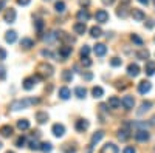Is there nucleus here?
Segmentation results:
<instances>
[{
    "mask_svg": "<svg viewBox=\"0 0 155 153\" xmlns=\"http://www.w3.org/2000/svg\"><path fill=\"white\" fill-rule=\"evenodd\" d=\"M34 104H39V99H37V97L17 99V100H14V102H11L9 108L14 110V111H17V110H23V108H27V107H30V105H34Z\"/></svg>",
    "mask_w": 155,
    "mask_h": 153,
    "instance_id": "1",
    "label": "nucleus"
},
{
    "mask_svg": "<svg viewBox=\"0 0 155 153\" xmlns=\"http://www.w3.org/2000/svg\"><path fill=\"white\" fill-rule=\"evenodd\" d=\"M53 67L50 65V63H47V62H42V63H39L37 65V70H36V74L39 76L41 79H47V78H50V76H53Z\"/></svg>",
    "mask_w": 155,
    "mask_h": 153,
    "instance_id": "2",
    "label": "nucleus"
},
{
    "mask_svg": "<svg viewBox=\"0 0 155 153\" xmlns=\"http://www.w3.org/2000/svg\"><path fill=\"white\" fill-rule=\"evenodd\" d=\"M41 81V78H39L37 74H34V76H28V78H25L23 79V88L25 90H33L34 88V85Z\"/></svg>",
    "mask_w": 155,
    "mask_h": 153,
    "instance_id": "3",
    "label": "nucleus"
},
{
    "mask_svg": "<svg viewBox=\"0 0 155 153\" xmlns=\"http://www.w3.org/2000/svg\"><path fill=\"white\" fill-rule=\"evenodd\" d=\"M95 19L98 23H106V22H109V12L106 9H98L95 12Z\"/></svg>",
    "mask_w": 155,
    "mask_h": 153,
    "instance_id": "4",
    "label": "nucleus"
},
{
    "mask_svg": "<svg viewBox=\"0 0 155 153\" xmlns=\"http://www.w3.org/2000/svg\"><path fill=\"white\" fill-rule=\"evenodd\" d=\"M88 127H90V124H88L87 119H78L74 122V129H76V132H79V133H84Z\"/></svg>",
    "mask_w": 155,
    "mask_h": 153,
    "instance_id": "5",
    "label": "nucleus"
},
{
    "mask_svg": "<svg viewBox=\"0 0 155 153\" xmlns=\"http://www.w3.org/2000/svg\"><path fill=\"white\" fill-rule=\"evenodd\" d=\"M121 105H123L126 110H132V108L135 107V99H134V96H124V97L121 99Z\"/></svg>",
    "mask_w": 155,
    "mask_h": 153,
    "instance_id": "6",
    "label": "nucleus"
},
{
    "mask_svg": "<svg viewBox=\"0 0 155 153\" xmlns=\"http://www.w3.org/2000/svg\"><path fill=\"white\" fill-rule=\"evenodd\" d=\"M99 153H120V148H118V145H115L113 142H107V144L102 145Z\"/></svg>",
    "mask_w": 155,
    "mask_h": 153,
    "instance_id": "7",
    "label": "nucleus"
},
{
    "mask_svg": "<svg viewBox=\"0 0 155 153\" xmlns=\"http://www.w3.org/2000/svg\"><path fill=\"white\" fill-rule=\"evenodd\" d=\"M51 132H53V135L56 138H62L64 135H65V127L58 122V124H54L53 127H51Z\"/></svg>",
    "mask_w": 155,
    "mask_h": 153,
    "instance_id": "8",
    "label": "nucleus"
},
{
    "mask_svg": "<svg viewBox=\"0 0 155 153\" xmlns=\"http://www.w3.org/2000/svg\"><path fill=\"white\" fill-rule=\"evenodd\" d=\"M150 88H152V84L149 81H141L138 84V93L140 94H146V93L150 91Z\"/></svg>",
    "mask_w": 155,
    "mask_h": 153,
    "instance_id": "9",
    "label": "nucleus"
},
{
    "mask_svg": "<svg viewBox=\"0 0 155 153\" xmlns=\"http://www.w3.org/2000/svg\"><path fill=\"white\" fill-rule=\"evenodd\" d=\"M76 19H78V22L85 23V22L90 19V12H88V9H85V8L79 9V11H78V14H76Z\"/></svg>",
    "mask_w": 155,
    "mask_h": 153,
    "instance_id": "10",
    "label": "nucleus"
},
{
    "mask_svg": "<svg viewBox=\"0 0 155 153\" xmlns=\"http://www.w3.org/2000/svg\"><path fill=\"white\" fill-rule=\"evenodd\" d=\"M16 17H17L16 9H14V8H8L6 12H5V22H6V23H14Z\"/></svg>",
    "mask_w": 155,
    "mask_h": 153,
    "instance_id": "11",
    "label": "nucleus"
},
{
    "mask_svg": "<svg viewBox=\"0 0 155 153\" xmlns=\"http://www.w3.org/2000/svg\"><path fill=\"white\" fill-rule=\"evenodd\" d=\"M134 136H135V139L138 142H146V141H149V138H150L146 130H137Z\"/></svg>",
    "mask_w": 155,
    "mask_h": 153,
    "instance_id": "12",
    "label": "nucleus"
},
{
    "mask_svg": "<svg viewBox=\"0 0 155 153\" xmlns=\"http://www.w3.org/2000/svg\"><path fill=\"white\" fill-rule=\"evenodd\" d=\"M71 51H73V48L70 46V45H64V46H61L59 48V57L64 60V59H67L70 54H71Z\"/></svg>",
    "mask_w": 155,
    "mask_h": 153,
    "instance_id": "13",
    "label": "nucleus"
},
{
    "mask_svg": "<svg viewBox=\"0 0 155 153\" xmlns=\"http://www.w3.org/2000/svg\"><path fill=\"white\" fill-rule=\"evenodd\" d=\"M116 16L121 17V19H126L129 16V6H127V3H123V5L118 6V9H116Z\"/></svg>",
    "mask_w": 155,
    "mask_h": 153,
    "instance_id": "14",
    "label": "nucleus"
},
{
    "mask_svg": "<svg viewBox=\"0 0 155 153\" xmlns=\"http://www.w3.org/2000/svg\"><path fill=\"white\" fill-rule=\"evenodd\" d=\"M93 51H95V54L98 57H102V56H106V53H107V46L104 43H96L95 48H93Z\"/></svg>",
    "mask_w": 155,
    "mask_h": 153,
    "instance_id": "15",
    "label": "nucleus"
},
{
    "mask_svg": "<svg viewBox=\"0 0 155 153\" xmlns=\"http://www.w3.org/2000/svg\"><path fill=\"white\" fill-rule=\"evenodd\" d=\"M12 132H14V129H12L9 124H5V125L0 127V135H2L3 138H9V136H12Z\"/></svg>",
    "mask_w": 155,
    "mask_h": 153,
    "instance_id": "16",
    "label": "nucleus"
},
{
    "mask_svg": "<svg viewBox=\"0 0 155 153\" xmlns=\"http://www.w3.org/2000/svg\"><path fill=\"white\" fill-rule=\"evenodd\" d=\"M127 74L130 76V78H137V76L140 74V67L137 65V63H129V67H127Z\"/></svg>",
    "mask_w": 155,
    "mask_h": 153,
    "instance_id": "17",
    "label": "nucleus"
},
{
    "mask_svg": "<svg viewBox=\"0 0 155 153\" xmlns=\"http://www.w3.org/2000/svg\"><path fill=\"white\" fill-rule=\"evenodd\" d=\"M144 73H146L147 76H153V74H155V62H153V60H146Z\"/></svg>",
    "mask_w": 155,
    "mask_h": 153,
    "instance_id": "18",
    "label": "nucleus"
},
{
    "mask_svg": "<svg viewBox=\"0 0 155 153\" xmlns=\"http://www.w3.org/2000/svg\"><path fill=\"white\" fill-rule=\"evenodd\" d=\"M107 105H109L110 108H120V107H121V99L116 97V96H112V97H109V100H107Z\"/></svg>",
    "mask_w": 155,
    "mask_h": 153,
    "instance_id": "19",
    "label": "nucleus"
},
{
    "mask_svg": "<svg viewBox=\"0 0 155 153\" xmlns=\"http://www.w3.org/2000/svg\"><path fill=\"white\" fill-rule=\"evenodd\" d=\"M58 39H61V40H64V42H67V43H74V39H73V37L71 36H68L65 31H59L58 33Z\"/></svg>",
    "mask_w": 155,
    "mask_h": 153,
    "instance_id": "20",
    "label": "nucleus"
},
{
    "mask_svg": "<svg viewBox=\"0 0 155 153\" xmlns=\"http://www.w3.org/2000/svg\"><path fill=\"white\" fill-rule=\"evenodd\" d=\"M70 96H71V91H70L68 87H61V88H59V97H61L62 100H67Z\"/></svg>",
    "mask_w": 155,
    "mask_h": 153,
    "instance_id": "21",
    "label": "nucleus"
},
{
    "mask_svg": "<svg viewBox=\"0 0 155 153\" xmlns=\"http://www.w3.org/2000/svg\"><path fill=\"white\" fill-rule=\"evenodd\" d=\"M152 102L150 100H144V102H141V105H140V110L137 111L138 114H143V113H146V111H149L150 108H152Z\"/></svg>",
    "mask_w": 155,
    "mask_h": 153,
    "instance_id": "22",
    "label": "nucleus"
},
{
    "mask_svg": "<svg viewBox=\"0 0 155 153\" xmlns=\"http://www.w3.org/2000/svg\"><path fill=\"white\" fill-rule=\"evenodd\" d=\"M132 16H134V19L137 20V22H141V20H144L146 19V14L141 9H137V8H134L132 9Z\"/></svg>",
    "mask_w": 155,
    "mask_h": 153,
    "instance_id": "23",
    "label": "nucleus"
},
{
    "mask_svg": "<svg viewBox=\"0 0 155 153\" xmlns=\"http://www.w3.org/2000/svg\"><path fill=\"white\" fill-rule=\"evenodd\" d=\"M5 40H6L8 43H14V42L17 40V33H16L14 30L8 31V33L5 34Z\"/></svg>",
    "mask_w": 155,
    "mask_h": 153,
    "instance_id": "24",
    "label": "nucleus"
},
{
    "mask_svg": "<svg viewBox=\"0 0 155 153\" xmlns=\"http://www.w3.org/2000/svg\"><path fill=\"white\" fill-rule=\"evenodd\" d=\"M36 121L39 124H45L48 121V113L47 111H37L36 113Z\"/></svg>",
    "mask_w": 155,
    "mask_h": 153,
    "instance_id": "25",
    "label": "nucleus"
},
{
    "mask_svg": "<svg viewBox=\"0 0 155 153\" xmlns=\"http://www.w3.org/2000/svg\"><path fill=\"white\" fill-rule=\"evenodd\" d=\"M20 46H23L25 49H30L34 46V40L30 39V37H23V39L20 40Z\"/></svg>",
    "mask_w": 155,
    "mask_h": 153,
    "instance_id": "26",
    "label": "nucleus"
},
{
    "mask_svg": "<svg viewBox=\"0 0 155 153\" xmlns=\"http://www.w3.org/2000/svg\"><path fill=\"white\" fill-rule=\"evenodd\" d=\"M73 30H74L76 34H84V33L87 31V25H85V23H81V22H78V23H74Z\"/></svg>",
    "mask_w": 155,
    "mask_h": 153,
    "instance_id": "27",
    "label": "nucleus"
},
{
    "mask_svg": "<svg viewBox=\"0 0 155 153\" xmlns=\"http://www.w3.org/2000/svg\"><path fill=\"white\" fill-rule=\"evenodd\" d=\"M56 39H58V33H54V31H48V33L44 36V40L48 42V43H53Z\"/></svg>",
    "mask_w": 155,
    "mask_h": 153,
    "instance_id": "28",
    "label": "nucleus"
},
{
    "mask_svg": "<svg viewBox=\"0 0 155 153\" xmlns=\"http://www.w3.org/2000/svg\"><path fill=\"white\" fill-rule=\"evenodd\" d=\"M17 129L19 130H28L30 129V121L28 119H19L17 121Z\"/></svg>",
    "mask_w": 155,
    "mask_h": 153,
    "instance_id": "29",
    "label": "nucleus"
},
{
    "mask_svg": "<svg viewBox=\"0 0 155 153\" xmlns=\"http://www.w3.org/2000/svg\"><path fill=\"white\" fill-rule=\"evenodd\" d=\"M102 136H104V132H95L93 133V136H92V145H96L99 141H101V139H102Z\"/></svg>",
    "mask_w": 155,
    "mask_h": 153,
    "instance_id": "30",
    "label": "nucleus"
},
{
    "mask_svg": "<svg viewBox=\"0 0 155 153\" xmlns=\"http://www.w3.org/2000/svg\"><path fill=\"white\" fill-rule=\"evenodd\" d=\"M90 36L95 37V39H96V37H101V36H102L101 27H96V25H95V27H92V28H90Z\"/></svg>",
    "mask_w": 155,
    "mask_h": 153,
    "instance_id": "31",
    "label": "nucleus"
},
{
    "mask_svg": "<svg viewBox=\"0 0 155 153\" xmlns=\"http://www.w3.org/2000/svg\"><path fill=\"white\" fill-rule=\"evenodd\" d=\"M92 94H93L95 99H99V97L104 96V90H102L101 87H93V88H92Z\"/></svg>",
    "mask_w": 155,
    "mask_h": 153,
    "instance_id": "32",
    "label": "nucleus"
},
{
    "mask_svg": "<svg viewBox=\"0 0 155 153\" xmlns=\"http://www.w3.org/2000/svg\"><path fill=\"white\" fill-rule=\"evenodd\" d=\"M76 150H78V147L74 144H64L62 145V151L64 153H76Z\"/></svg>",
    "mask_w": 155,
    "mask_h": 153,
    "instance_id": "33",
    "label": "nucleus"
},
{
    "mask_svg": "<svg viewBox=\"0 0 155 153\" xmlns=\"http://www.w3.org/2000/svg\"><path fill=\"white\" fill-rule=\"evenodd\" d=\"M62 81H64V82H71V81H73V73H71V70H64V71H62Z\"/></svg>",
    "mask_w": 155,
    "mask_h": 153,
    "instance_id": "34",
    "label": "nucleus"
},
{
    "mask_svg": "<svg viewBox=\"0 0 155 153\" xmlns=\"http://www.w3.org/2000/svg\"><path fill=\"white\" fill-rule=\"evenodd\" d=\"M74 94H76V97L84 99L85 94H87V90H85L84 87H76V88H74Z\"/></svg>",
    "mask_w": 155,
    "mask_h": 153,
    "instance_id": "35",
    "label": "nucleus"
},
{
    "mask_svg": "<svg viewBox=\"0 0 155 153\" xmlns=\"http://www.w3.org/2000/svg\"><path fill=\"white\" fill-rule=\"evenodd\" d=\"M135 56H137V59L146 60V59H149V51L147 49H140V51H137V53H135Z\"/></svg>",
    "mask_w": 155,
    "mask_h": 153,
    "instance_id": "36",
    "label": "nucleus"
},
{
    "mask_svg": "<svg viewBox=\"0 0 155 153\" xmlns=\"http://www.w3.org/2000/svg\"><path fill=\"white\" fill-rule=\"evenodd\" d=\"M25 145H27V138H25V136H19V138L16 139V147L23 148Z\"/></svg>",
    "mask_w": 155,
    "mask_h": 153,
    "instance_id": "37",
    "label": "nucleus"
},
{
    "mask_svg": "<svg viewBox=\"0 0 155 153\" xmlns=\"http://www.w3.org/2000/svg\"><path fill=\"white\" fill-rule=\"evenodd\" d=\"M54 9L58 12H64V11H65V3H64L62 0H58V2L54 3Z\"/></svg>",
    "mask_w": 155,
    "mask_h": 153,
    "instance_id": "38",
    "label": "nucleus"
},
{
    "mask_svg": "<svg viewBox=\"0 0 155 153\" xmlns=\"http://www.w3.org/2000/svg\"><path fill=\"white\" fill-rule=\"evenodd\" d=\"M41 150L44 153H50L51 150H53V145H51V142H42L41 144Z\"/></svg>",
    "mask_w": 155,
    "mask_h": 153,
    "instance_id": "39",
    "label": "nucleus"
},
{
    "mask_svg": "<svg viewBox=\"0 0 155 153\" xmlns=\"http://www.w3.org/2000/svg\"><path fill=\"white\" fill-rule=\"evenodd\" d=\"M130 40H132L135 45H138V46L143 45V39H141V37H140L138 34H132V36H130Z\"/></svg>",
    "mask_w": 155,
    "mask_h": 153,
    "instance_id": "40",
    "label": "nucleus"
},
{
    "mask_svg": "<svg viewBox=\"0 0 155 153\" xmlns=\"http://www.w3.org/2000/svg\"><path fill=\"white\" fill-rule=\"evenodd\" d=\"M34 28H36V31H37V33H41V31L44 30V20H42V19L34 20Z\"/></svg>",
    "mask_w": 155,
    "mask_h": 153,
    "instance_id": "41",
    "label": "nucleus"
},
{
    "mask_svg": "<svg viewBox=\"0 0 155 153\" xmlns=\"http://www.w3.org/2000/svg\"><path fill=\"white\" fill-rule=\"evenodd\" d=\"M88 54H90V48L88 45H84L81 48V57H88Z\"/></svg>",
    "mask_w": 155,
    "mask_h": 153,
    "instance_id": "42",
    "label": "nucleus"
},
{
    "mask_svg": "<svg viewBox=\"0 0 155 153\" xmlns=\"http://www.w3.org/2000/svg\"><path fill=\"white\" fill-rule=\"evenodd\" d=\"M121 63H123V60H121L120 57H113V59L110 60V65H112V67H120Z\"/></svg>",
    "mask_w": 155,
    "mask_h": 153,
    "instance_id": "43",
    "label": "nucleus"
},
{
    "mask_svg": "<svg viewBox=\"0 0 155 153\" xmlns=\"http://www.w3.org/2000/svg\"><path fill=\"white\" fill-rule=\"evenodd\" d=\"M30 148H31V150H41V144H39L36 139H34V141L30 142Z\"/></svg>",
    "mask_w": 155,
    "mask_h": 153,
    "instance_id": "44",
    "label": "nucleus"
},
{
    "mask_svg": "<svg viewBox=\"0 0 155 153\" xmlns=\"http://www.w3.org/2000/svg\"><path fill=\"white\" fill-rule=\"evenodd\" d=\"M81 63L84 67H92V60H90L88 57H81Z\"/></svg>",
    "mask_w": 155,
    "mask_h": 153,
    "instance_id": "45",
    "label": "nucleus"
},
{
    "mask_svg": "<svg viewBox=\"0 0 155 153\" xmlns=\"http://www.w3.org/2000/svg\"><path fill=\"white\" fill-rule=\"evenodd\" d=\"M41 54H42L44 57H54V54L51 53L50 49H42V51H41Z\"/></svg>",
    "mask_w": 155,
    "mask_h": 153,
    "instance_id": "46",
    "label": "nucleus"
},
{
    "mask_svg": "<svg viewBox=\"0 0 155 153\" xmlns=\"http://www.w3.org/2000/svg\"><path fill=\"white\" fill-rule=\"evenodd\" d=\"M6 78V68L3 65H0V81H3Z\"/></svg>",
    "mask_w": 155,
    "mask_h": 153,
    "instance_id": "47",
    "label": "nucleus"
},
{
    "mask_svg": "<svg viewBox=\"0 0 155 153\" xmlns=\"http://www.w3.org/2000/svg\"><path fill=\"white\" fill-rule=\"evenodd\" d=\"M123 153H137V150H135L134 145H127V147L123 150Z\"/></svg>",
    "mask_w": 155,
    "mask_h": 153,
    "instance_id": "48",
    "label": "nucleus"
},
{
    "mask_svg": "<svg viewBox=\"0 0 155 153\" xmlns=\"http://www.w3.org/2000/svg\"><path fill=\"white\" fill-rule=\"evenodd\" d=\"M82 78H84V81H92L93 79V74L90 73V71H87V73H82Z\"/></svg>",
    "mask_w": 155,
    "mask_h": 153,
    "instance_id": "49",
    "label": "nucleus"
},
{
    "mask_svg": "<svg viewBox=\"0 0 155 153\" xmlns=\"http://www.w3.org/2000/svg\"><path fill=\"white\" fill-rule=\"evenodd\" d=\"M5 59H6V51L3 48H0V62L5 60Z\"/></svg>",
    "mask_w": 155,
    "mask_h": 153,
    "instance_id": "50",
    "label": "nucleus"
},
{
    "mask_svg": "<svg viewBox=\"0 0 155 153\" xmlns=\"http://www.w3.org/2000/svg\"><path fill=\"white\" fill-rule=\"evenodd\" d=\"M30 2H31V0H17V3H19V5H22V6L30 5Z\"/></svg>",
    "mask_w": 155,
    "mask_h": 153,
    "instance_id": "51",
    "label": "nucleus"
},
{
    "mask_svg": "<svg viewBox=\"0 0 155 153\" xmlns=\"http://www.w3.org/2000/svg\"><path fill=\"white\" fill-rule=\"evenodd\" d=\"M102 3H104L106 6H110V5L115 3V0H102Z\"/></svg>",
    "mask_w": 155,
    "mask_h": 153,
    "instance_id": "52",
    "label": "nucleus"
},
{
    "mask_svg": "<svg viewBox=\"0 0 155 153\" xmlns=\"http://www.w3.org/2000/svg\"><path fill=\"white\" fill-rule=\"evenodd\" d=\"M79 5H82V6H88V5H90V0H79Z\"/></svg>",
    "mask_w": 155,
    "mask_h": 153,
    "instance_id": "53",
    "label": "nucleus"
},
{
    "mask_svg": "<svg viewBox=\"0 0 155 153\" xmlns=\"http://www.w3.org/2000/svg\"><path fill=\"white\" fill-rule=\"evenodd\" d=\"M141 5H149V0H138Z\"/></svg>",
    "mask_w": 155,
    "mask_h": 153,
    "instance_id": "54",
    "label": "nucleus"
},
{
    "mask_svg": "<svg viewBox=\"0 0 155 153\" xmlns=\"http://www.w3.org/2000/svg\"><path fill=\"white\" fill-rule=\"evenodd\" d=\"M146 27H147V28H149V30H150V28H152V27H153V25H152V23H150V20H147V23H146Z\"/></svg>",
    "mask_w": 155,
    "mask_h": 153,
    "instance_id": "55",
    "label": "nucleus"
},
{
    "mask_svg": "<svg viewBox=\"0 0 155 153\" xmlns=\"http://www.w3.org/2000/svg\"><path fill=\"white\" fill-rule=\"evenodd\" d=\"M150 124H152V125H155V116H153V118L150 119Z\"/></svg>",
    "mask_w": 155,
    "mask_h": 153,
    "instance_id": "56",
    "label": "nucleus"
},
{
    "mask_svg": "<svg viewBox=\"0 0 155 153\" xmlns=\"http://www.w3.org/2000/svg\"><path fill=\"white\" fill-rule=\"evenodd\" d=\"M0 148H2V141H0Z\"/></svg>",
    "mask_w": 155,
    "mask_h": 153,
    "instance_id": "57",
    "label": "nucleus"
},
{
    "mask_svg": "<svg viewBox=\"0 0 155 153\" xmlns=\"http://www.w3.org/2000/svg\"><path fill=\"white\" fill-rule=\"evenodd\" d=\"M6 153H14V151H6Z\"/></svg>",
    "mask_w": 155,
    "mask_h": 153,
    "instance_id": "58",
    "label": "nucleus"
},
{
    "mask_svg": "<svg viewBox=\"0 0 155 153\" xmlns=\"http://www.w3.org/2000/svg\"><path fill=\"white\" fill-rule=\"evenodd\" d=\"M153 151H155V148H153Z\"/></svg>",
    "mask_w": 155,
    "mask_h": 153,
    "instance_id": "59",
    "label": "nucleus"
}]
</instances>
